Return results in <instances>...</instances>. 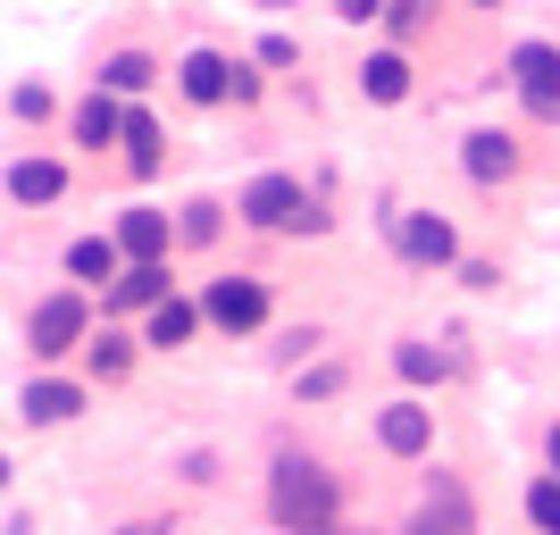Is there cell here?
<instances>
[{"label":"cell","instance_id":"2","mask_svg":"<svg viewBox=\"0 0 560 535\" xmlns=\"http://www.w3.org/2000/svg\"><path fill=\"white\" fill-rule=\"evenodd\" d=\"M243 218H252V226H268V234H293V226L318 234V226H327V210H318L293 176H252V185H243Z\"/></svg>","mask_w":560,"mask_h":535},{"label":"cell","instance_id":"30","mask_svg":"<svg viewBox=\"0 0 560 535\" xmlns=\"http://www.w3.org/2000/svg\"><path fill=\"white\" fill-rule=\"evenodd\" d=\"M486 9H493V0H486Z\"/></svg>","mask_w":560,"mask_h":535},{"label":"cell","instance_id":"10","mask_svg":"<svg viewBox=\"0 0 560 535\" xmlns=\"http://www.w3.org/2000/svg\"><path fill=\"white\" fill-rule=\"evenodd\" d=\"M18 410H25L34 427H59V419H75V410H84V385H68V376H34V385L18 394Z\"/></svg>","mask_w":560,"mask_h":535},{"label":"cell","instance_id":"14","mask_svg":"<svg viewBox=\"0 0 560 535\" xmlns=\"http://www.w3.org/2000/svg\"><path fill=\"white\" fill-rule=\"evenodd\" d=\"M109 302L117 310H167L176 293H167V268H126V277L109 284Z\"/></svg>","mask_w":560,"mask_h":535},{"label":"cell","instance_id":"23","mask_svg":"<svg viewBox=\"0 0 560 535\" xmlns=\"http://www.w3.org/2000/svg\"><path fill=\"white\" fill-rule=\"evenodd\" d=\"M218 226H226L218 201H192V210H185V243H218Z\"/></svg>","mask_w":560,"mask_h":535},{"label":"cell","instance_id":"24","mask_svg":"<svg viewBox=\"0 0 560 535\" xmlns=\"http://www.w3.org/2000/svg\"><path fill=\"white\" fill-rule=\"evenodd\" d=\"M419 18H427V0H394V9H385V25H394V34H419Z\"/></svg>","mask_w":560,"mask_h":535},{"label":"cell","instance_id":"22","mask_svg":"<svg viewBox=\"0 0 560 535\" xmlns=\"http://www.w3.org/2000/svg\"><path fill=\"white\" fill-rule=\"evenodd\" d=\"M93 376H126V360H135V344H126V335H93Z\"/></svg>","mask_w":560,"mask_h":535},{"label":"cell","instance_id":"9","mask_svg":"<svg viewBox=\"0 0 560 535\" xmlns=\"http://www.w3.org/2000/svg\"><path fill=\"white\" fill-rule=\"evenodd\" d=\"M117 252H126V268H160V252H167V210H126V218H117Z\"/></svg>","mask_w":560,"mask_h":535},{"label":"cell","instance_id":"3","mask_svg":"<svg viewBox=\"0 0 560 535\" xmlns=\"http://www.w3.org/2000/svg\"><path fill=\"white\" fill-rule=\"evenodd\" d=\"M25 344H34V360L75 351L84 344V293H43V302L25 310Z\"/></svg>","mask_w":560,"mask_h":535},{"label":"cell","instance_id":"21","mask_svg":"<svg viewBox=\"0 0 560 535\" xmlns=\"http://www.w3.org/2000/svg\"><path fill=\"white\" fill-rule=\"evenodd\" d=\"M527 519H536L544 535H560V477H536V486H527Z\"/></svg>","mask_w":560,"mask_h":535},{"label":"cell","instance_id":"19","mask_svg":"<svg viewBox=\"0 0 560 535\" xmlns=\"http://www.w3.org/2000/svg\"><path fill=\"white\" fill-rule=\"evenodd\" d=\"M151 75H160V68H151V59H142V50H117L109 68H101V93H142V84H151Z\"/></svg>","mask_w":560,"mask_h":535},{"label":"cell","instance_id":"29","mask_svg":"<svg viewBox=\"0 0 560 535\" xmlns=\"http://www.w3.org/2000/svg\"><path fill=\"white\" fill-rule=\"evenodd\" d=\"M126 535H167V527H126Z\"/></svg>","mask_w":560,"mask_h":535},{"label":"cell","instance_id":"13","mask_svg":"<svg viewBox=\"0 0 560 535\" xmlns=\"http://www.w3.org/2000/svg\"><path fill=\"white\" fill-rule=\"evenodd\" d=\"M460 167L477 176V185H502V176L518 167V142H511V135H468V142H460Z\"/></svg>","mask_w":560,"mask_h":535},{"label":"cell","instance_id":"11","mask_svg":"<svg viewBox=\"0 0 560 535\" xmlns=\"http://www.w3.org/2000/svg\"><path fill=\"white\" fill-rule=\"evenodd\" d=\"M68 277H84V284H117V277H126V252H117V234H84V243H68Z\"/></svg>","mask_w":560,"mask_h":535},{"label":"cell","instance_id":"15","mask_svg":"<svg viewBox=\"0 0 560 535\" xmlns=\"http://www.w3.org/2000/svg\"><path fill=\"white\" fill-rule=\"evenodd\" d=\"M75 142H126V109H117V93H93L84 109H75Z\"/></svg>","mask_w":560,"mask_h":535},{"label":"cell","instance_id":"28","mask_svg":"<svg viewBox=\"0 0 560 535\" xmlns=\"http://www.w3.org/2000/svg\"><path fill=\"white\" fill-rule=\"evenodd\" d=\"M552 468H560V427H552Z\"/></svg>","mask_w":560,"mask_h":535},{"label":"cell","instance_id":"5","mask_svg":"<svg viewBox=\"0 0 560 535\" xmlns=\"http://www.w3.org/2000/svg\"><path fill=\"white\" fill-rule=\"evenodd\" d=\"M511 75H518V101H527L536 117H560V50L552 43H518Z\"/></svg>","mask_w":560,"mask_h":535},{"label":"cell","instance_id":"27","mask_svg":"<svg viewBox=\"0 0 560 535\" xmlns=\"http://www.w3.org/2000/svg\"><path fill=\"white\" fill-rule=\"evenodd\" d=\"M293 59H302V50L284 43V34H268V43H259V68H293Z\"/></svg>","mask_w":560,"mask_h":535},{"label":"cell","instance_id":"6","mask_svg":"<svg viewBox=\"0 0 560 535\" xmlns=\"http://www.w3.org/2000/svg\"><path fill=\"white\" fill-rule=\"evenodd\" d=\"M201 318H218L226 335H252V326L268 318V293H259L252 277H218L210 293H201Z\"/></svg>","mask_w":560,"mask_h":535},{"label":"cell","instance_id":"17","mask_svg":"<svg viewBox=\"0 0 560 535\" xmlns=\"http://www.w3.org/2000/svg\"><path fill=\"white\" fill-rule=\"evenodd\" d=\"M192 326H201V310H192V302H167V310H151V326H142V344L176 351V344H192Z\"/></svg>","mask_w":560,"mask_h":535},{"label":"cell","instance_id":"25","mask_svg":"<svg viewBox=\"0 0 560 535\" xmlns=\"http://www.w3.org/2000/svg\"><path fill=\"white\" fill-rule=\"evenodd\" d=\"M335 385H343V369H335V360H327V369H310V376H302V394H310V402H327Z\"/></svg>","mask_w":560,"mask_h":535},{"label":"cell","instance_id":"1","mask_svg":"<svg viewBox=\"0 0 560 535\" xmlns=\"http://www.w3.org/2000/svg\"><path fill=\"white\" fill-rule=\"evenodd\" d=\"M268 511H277V527H293V535H335V477L318 461H277Z\"/></svg>","mask_w":560,"mask_h":535},{"label":"cell","instance_id":"4","mask_svg":"<svg viewBox=\"0 0 560 535\" xmlns=\"http://www.w3.org/2000/svg\"><path fill=\"white\" fill-rule=\"evenodd\" d=\"M394 243H401V259H419V268L460 259V234H452V218H435V210H394Z\"/></svg>","mask_w":560,"mask_h":535},{"label":"cell","instance_id":"16","mask_svg":"<svg viewBox=\"0 0 560 535\" xmlns=\"http://www.w3.org/2000/svg\"><path fill=\"white\" fill-rule=\"evenodd\" d=\"M360 93L369 101H401L410 93V59H401V50H376L369 68H360Z\"/></svg>","mask_w":560,"mask_h":535},{"label":"cell","instance_id":"18","mask_svg":"<svg viewBox=\"0 0 560 535\" xmlns=\"http://www.w3.org/2000/svg\"><path fill=\"white\" fill-rule=\"evenodd\" d=\"M394 369L410 376V385H444V369H452V360H444L435 344H394Z\"/></svg>","mask_w":560,"mask_h":535},{"label":"cell","instance_id":"8","mask_svg":"<svg viewBox=\"0 0 560 535\" xmlns=\"http://www.w3.org/2000/svg\"><path fill=\"white\" fill-rule=\"evenodd\" d=\"M176 84H185V101H201V109H218V101H234V84H243V68H234V59H218V50H185V68H176Z\"/></svg>","mask_w":560,"mask_h":535},{"label":"cell","instance_id":"12","mask_svg":"<svg viewBox=\"0 0 560 535\" xmlns=\"http://www.w3.org/2000/svg\"><path fill=\"white\" fill-rule=\"evenodd\" d=\"M59 193H68L59 160H18L9 167V201H18V210H43V201H59Z\"/></svg>","mask_w":560,"mask_h":535},{"label":"cell","instance_id":"20","mask_svg":"<svg viewBox=\"0 0 560 535\" xmlns=\"http://www.w3.org/2000/svg\"><path fill=\"white\" fill-rule=\"evenodd\" d=\"M126 160H135V176H151V167H160V126H151L142 109H126Z\"/></svg>","mask_w":560,"mask_h":535},{"label":"cell","instance_id":"7","mask_svg":"<svg viewBox=\"0 0 560 535\" xmlns=\"http://www.w3.org/2000/svg\"><path fill=\"white\" fill-rule=\"evenodd\" d=\"M376 443H385L394 461H419L427 443H435V410H427V402H385V410H376Z\"/></svg>","mask_w":560,"mask_h":535},{"label":"cell","instance_id":"26","mask_svg":"<svg viewBox=\"0 0 560 535\" xmlns=\"http://www.w3.org/2000/svg\"><path fill=\"white\" fill-rule=\"evenodd\" d=\"M394 0H335V18H351V25H369V18H385Z\"/></svg>","mask_w":560,"mask_h":535}]
</instances>
